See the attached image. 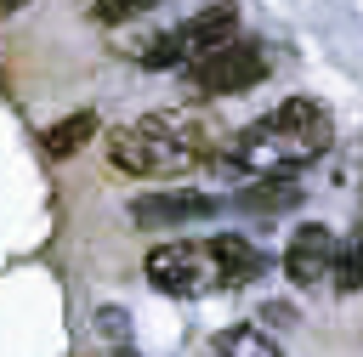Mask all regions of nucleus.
I'll list each match as a JSON object with an SVG mask.
<instances>
[{
  "instance_id": "nucleus-1",
  "label": "nucleus",
  "mask_w": 363,
  "mask_h": 357,
  "mask_svg": "<svg viewBox=\"0 0 363 357\" xmlns=\"http://www.w3.org/2000/svg\"><path fill=\"white\" fill-rule=\"evenodd\" d=\"M216 153V130L199 113H147L136 125H119L108 136V159L125 176H147V181H176L187 170H199Z\"/></svg>"
},
{
  "instance_id": "nucleus-2",
  "label": "nucleus",
  "mask_w": 363,
  "mask_h": 357,
  "mask_svg": "<svg viewBox=\"0 0 363 357\" xmlns=\"http://www.w3.org/2000/svg\"><path fill=\"white\" fill-rule=\"evenodd\" d=\"M329 142H335L329 108L312 102V96H289L284 108H272L261 125H250L233 142V164L238 170H255V176H295L312 159H323Z\"/></svg>"
},
{
  "instance_id": "nucleus-3",
  "label": "nucleus",
  "mask_w": 363,
  "mask_h": 357,
  "mask_svg": "<svg viewBox=\"0 0 363 357\" xmlns=\"http://www.w3.org/2000/svg\"><path fill=\"white\" fill-rule=\"evenodd\" d=\"M238 40V6L233 0H221V6H204V11H193L187 23H176V28H159L153 40H119L142 68H199L204 57H216L221 45H233Z\"/></svg>"
},
{
  "instance_id": "nucleus-4",
  "label": "nucleus",
  "mask_w": 363,
  "mask_h": 357,
  "mask_svg": "<svg viewBox=\"0 0 363 357\" xmlns=\"http://www.w3.org/2000/svg\"><path fill=\"white\" fill-rule=\"evenodd\" d=\"M147 283L164 289V295H182V300H199V295L227 289V266H221L216 238H204V244L176 238V244L147 249Z\"/></svg>"
},
{
  "instance_id": "nucleus-5",
  "label": "nucleus",
  "mask_w": 363,
  "mask_h": 357,
  "mask_svg": "<svg viewBox=\"0 0 363 357\" xmlns=\"http://www.w3.org/2000/svg\"><path fill=\"white\" fill-rule=\"evenodd\" d=\"M267 74H272V62H267V45L238 34L233 45H221L216 57H204L199 68H187V85H193L199 96H238V91L261 85Z\"/></svg>"
},
{
  "instance_id": "nucleus-6",
  "label": "nucleus",
  "mask_w": 363,
  "mask_h": 357,
  "mask_svg": "<svg viewBox=\"0 0 363 357\" xmlns=\"http://www.w3.org/2000/svg\"><path fill=\"white\" fill-rule=\"evenodd\" d=\"M335 261H340V238L312 221V227H295L284 249V278L295 289H318V283H335Z\"/></svg>"
},
{
  "instance_id": "nucleus-7",
  "label": "nucleus",
  "mask_w": 363,
  "mask_h": 357,
  "mask_svg": "<svg viewBox=\"0 0 363 357\" xmlns=\"http://www.w3.org/2000/svg\"><path fill=\"white\" fill-rule=\"evenodd\" d=\"M204 215H216V198H204V193H147V198H136L130 204V221L136 227H182V221H204Z\"/></svg>"
},
{
  "instance_id": "nucleus-8",
  "label": "nucleus",
  "mask_w": 363,
  "mask_h": 357,
  "mask_svg": "<svg viewBox=\"0 0 363 357\" xmlns=\"http://www.w3.org/2000/svg\"><path fill=\"white\" fill-rule=\"evenodd\" d=\"M91 136H96V113H91V108H74V113L57 119L51 130H40V147H45L51 159H74Z\"/></svg>"
},
{
  "instance_id": "nucleus-9",
  "label": "nucleus",
  "mask_w": 363,
  "mask_h": 357,
  "mask_svg": "<svg viewBox=\"0 0 363 357\" xmlns=\"http://www.w3.org/2000/svg\"><path fill=\"white\" fill-rule=\"evenodd\" d=\"M216 249H221V266H227V289H238V283H255V278L267 272V255H261L255 244L233 238V232H221V238H216Z\"/></svg>"
},
{
  "instance_id": "nucleus-10",
  "label": "nucleus",
  "mask_w": 363,
  "mask_h": 357,
  "mask_svg": "<svg viewBox=\"0 0 363 357\" xmlns=\"http://www.w3.org/2000/svg\"><path fill=\"white\" fill-rule=\"evenodd\" d=\"M210 357H284V351H278V340H272V334H261V329L238 323V329H221V334L210 340Z\"/></svg>"
},
{
  "instance_id": "nucleus-11",
  "label": "nucleus",
  "mask_w": 363,
  "mask_h": 357,
  "mask_svg": "<svg viewBox=\"0 0 363 357\" xmlns=\"http://www.w3.org/2000/svg\"><path fill=\"white\" fill-rule=\"evenodd\" d=\"M295 198H301V187H295L289 176H267L261 187L244 193V210H255V215H278V210H289Z\"/></svg>"
},
{
  "instance_id": "nucleus-12",
  "label": "nucleus",
  "mask_w": 363,
  "mask_h": 357,
  "mask_svg": "<svg viewBox=\"0 0 363 357\" xmlns=\"http://www.w3.org/2000/svg\"><path fill=\"white\" fill-rule=\"evenodd\" d=\"M335 289H340V295H357V289H363V238L340 244V261H335Z\"/></svg>"
},
{
  "instance_id": "nucleus-13",
  "label": "nucleus",
  "mask_w": 363,
  "mask_h": 357,
  "mask_svg": "<svg viewBox=\"0 0 363 357\" xmlns=\"http://www.w3.org/2000/svg\"><path fill=\"white\" fill-rule=\"evenodd\" d=\"M153 6H164V0H96L91 11H96L102 23H136V17L153 11Z\"/></svg>"
},
{
  "instance_id": "nucleus-14",
  "label": "nucleus",
  "mask_w": 363,
  "mask_h": 357,
  "mask_svg": "<svg viewBox=\"0 0 363 357\" xmlns=\"http://www.w3.org/2000/svg\"><path fill=\"white\" fill-rule=\"evenodd\" d=\"M102 334H113V340H125V317H119V312H102Z\"/></svg>"
},
{
  "instance_id": "nucleus-15",
  "label": "nucleus",
  "mask_w": 363,
  "mask_h": 357,
  "mask_svg": "<svg viewBox=\"0 0 363 357\" xmlns=\"http://www.w3.org/2000/svg\"><path fill=\"white\" fill-rule=\"evenodd\" d=\"M23 6H28V0H0V11H23Z\"/></svg>"
},
{
  "instance_id": "nucleus-16",
  "label": "nucleus",
  "mask_w": 363,
  "mask_h": 357,
  "mask_svg": "<svg viewBox=\"0 0 363 357\" xmlns=\"http://www.w3.org/2000/svg\"><path fill=\"white\" fill-rule=\"evenodd\" d=\"M119 357H136V351H119Z\"/></svg>"
},
{
  "instance_id": "nucleus-17",
  "label": "nucleus",
  "mask_w": 363,
  "mask_h": 357,
  "mask_svg": "<svg viewBox=\"0 0 363 357\" xmlns=\"http://www.w3.org/2000/svg\"><path fill=\"white\" fill-rule=\"evenodd\" d=\"M91 6H96V0H91Z\"/></svg>"
}]
</instances>
